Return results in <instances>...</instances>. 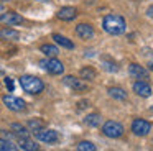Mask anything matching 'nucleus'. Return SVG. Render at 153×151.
<instances>
[{"instance_id":"obj_21","label":"nucleus","mask_w":153,"mask_h":151,"mask_svg":"<svg viewBox=\"0 0 153 151\" xmlns=\"http://www.w3.org/2000/svg\"><path fill=\"white\" fill-rule=\"evenodd\" d=\"M10 128H12V131H13L18 138H20V136H28V133H30V131H28V128H25L22 123H12Z\"/></svg>"},{"instance_id":"obj_14","label":"nucleus","mask_w":153,"mask_h":151,"mask_svg":"<svg viewBox=\"0 0 153 151\" xmlns=\"http://www.w3.org/2000/svg\"><path fill=\"white\" fill-rule=\"evenodd\" d=\"M128 71L132 76H135V77H138V79H148V71H146L143 66H138V64H135V62H132V64L128 66Z\"/></svg>"},{"instance_id":"obj_1","label":"nucleus","mask_w":153,"mask_h":151,"mask_svg":"<svg viewBox=\"0 0 153 151\" xmlns=\"http://www.w3.org/2000/svg\"><path fill=\"white\" fill-rule=\"evenodd\" d=\"M102 26L109 35L112 36H119L125 31L127 25H125V20L122 18L120 15H105L104 16V21Z\"/></svg>"},{"instance_id":"obj_10","label":"nucleus","mask_w":153,"mask_h":151,"mask_svg":"<svg viewBox=\"0 0 153 151\" xmlns=\"http://www.w3.org/2000/svg\"><path fill=\"white\" fill-rule=\"evenodd\" d=\"M56 16L59 20H63V21H73L77 16V10L74 8V7H63V8L58 10Z\"/></svg>"},{"instance_id":"obj_18","label":"nucleus","mask_w":153,"mask_h":151,"mask_svg":"<svg viewBox=\"0 0 153 151\" xmlns=\"http://www.w3.org/2000/svg\"><path fill=\"white\" fill-rule=\"evenodd\" d=\"M40 49H41L43 54L48 56V58H56V56L59 54V49H58V46H54V44H43Z\"/></svg>"},{"instance_id":"obj_15","label":"nucleus","mask_w":153,"mask_h":151,"mask_svg":"<svg viewBox=\"0 0 153 151\" xmlns=\"http://www.w3.org/2000/svg\"><path fill=\"white\" fill-rule=\"evenodd\" d=\"M20 38V33L17 30H12V28H4L0 30V39H7V41H17Z\"/></svg>"},{"instance_id":"obj_8","label":"nucleus","mask_w":153,"mask_h":151,"mask_svg":"<svg viewBox=\"0 0 153 151\" xmlns=\"http://www.w3.org/2000/svg\"><path fill=\"white\" fill-rule=\"evenodd\" d=\"M0 23L8 26H13V25H22L23 23V16L17 12H4L0 15Z\"/></svg>"},{"instance_id":"obj_19","label":"nucleus","mask_w":153,"mask_h":151,"mask_svg":"<svg viewBox=\"0 0 153 151\" xmlns=\"http://www.w3.org/2000/svg\"><path fill=\"white\" fill-rule=\"evenodd\" d=\"M43 128H45V121L40 120V118H31V120L28 121V131L36 133V131L43 130Z\"/></svg>"},{"instance_id":"obj_2","label":"nucleus","mask_w":153,"mask_h":151,"mask_svg":"<svg viewBox=\"0 0 153 151\" xmlns=\"http://www.w3.org/2000/svg\"><path fill=\"white\" fill-rule=\"evenodd\" d=\"M20 85L22 89H23L25 92H28V94H40V92H43L45 89V84L41 79L35 77V76H22L20 77Z\"/></svg>"},{"instance_id":"obj_23","label":"nucleus","mask_w":153,"mask_h":151,"mask_svg":"<svg viewBox=\"0 0 153 151\" xmlns=\"http://www.w3.org/2000/svg\"><path fill=\"white\" fill-rule=\"evenodd\" d=\"M77 151H97L96 144H92L91 141H81L77 143Z\"/></svg>"},{"instance_id":"obj_28","label":"nucleus","mask_w":153,"mask_h":151,"mask_svg":"<svg viewBox=\"0 0 153 151\" xmlns=\"http://www.w3.org/2000/svg\"><path fill=\"white\" fill-rule=\"evenodd\" d=\"M148 16H153V7H150V8H148Z\"/></svg>"},{"instance_id":"obj_9","label":"nucleus","mask_w":153,"mask_h":151,"mask_svg":"<svg viewBox=\"0 0 153 151\" xmlns=\"http://www.w3.org/2000/svg\"><path fill=\"white\" fill-rule=\"evenodd\" d=\"M35 136H36V140L38 141H43V143H48V144H51V143H56L58 141V133L54 130H40V131H36L35 133Z\"/></svg>"},{"instance_id":"obj_30","label":"nucleus","mask_w":153,"mask_h":151,"mask_svg":"<svg viewBox=\"0 0 153 151\" xmlns=\"http://www.w3.org/2000/svg\"><path fill=\"white\" fill-rule=\"evenodd\" d=\"M38 2H50V0H38Z\"/></svg>"},{"instance_id":"obj_25","label":"nucleus","mask_w":153,"mask_h":151,"mask_svg":"<svg viewBox=\"0 0 153 151\" xmlns=\"http://www.w3.org/2000/svg\"><path fill=\"white\" fill-rule=\"evenodd\" d=\"M104 69H105V71H109V72H115L119 67H117L114 62H104Z\"/></svg>"},{"instance_id":"obj_26","label":"nucleus","mask_w":153,"mask_h":151,"mask_svg":"<svg viewBox=\"0 0 153 151\" xmlns=\"http://www.w3.org/2000/svg\"><path fill=\"white\" fill-rule=\"evenodd\" d=\"M5 85H7V87H8V90H13V81H12V79L10 77H7V79H5Z\"/></svg>"},{"instance_id":"obj_13","label":"nucleus","mask_w":153,"mask_h":151,"mask_svg":"<svg viewBox=\"0 0 153 151\" xmlns=\"http://www.w3.org/2000/svg\"><path fill=\"white\" fill-rule=\"evenodd\" d=\"M18 146H20L23 151H38L40 150V146H38L33 140H30L28 136H20L18 138Z\"/></svg>"},{"instance_id":"obj_29","label":"nucleus","mask_w":153,"mask_h":151,"mask_svg":"<svg viewBox=\"0 0 153 151\" xmlns=\"http://www.w3.org/2000/svg\"><path fill=\"white\" fill-rule=\"evenodd\" d=\"M150 69H152V71H153V61L150 62Z\"/></svg>"},{"instance_id":"obj_17","label":"nucleus","mask_w":153,"mask_h":151,"mask_svg":"<svg viewBox=\"0 0 153 151\" xmlns=\"http://www.w3.org/2000/svg\"><path fill=\"white\" fill-rule=\"evenodd\" d=\"M109 95L115 100H125L127 98V92L122 87H110L109 89Z\"/></svg>"},{"instance_id":"obj_3","label":"nucleus","mask_w":153,"mask_h":151,"mask_svg":"<svg viewBox=\"0 0 153 151\" xmlns=\"http://www.w3.org/2000/svg\"><path fill=\"white\" fill-rule=\"evenodd\" d=\"M123 125L122 123H119V121H115V120H109V121H105L104 123V127H102V133L105 135L107 138H120L123 135Z\"/></svg>"},{"instance_id":"obj_24","label":"nucleus","mask_w":153,"mask_h":151,"mask_svg":"<svg viewBox=\"0 0 153 151\" xmlns=\"http://www.w3.org/2000/svg\"><path fill=\"white\" fill-rule=\"evenodd\" d=\"M0 151H17V150L13 148V144H12L10 141L0 138Z\"/></svg>"},{"instance_id":"obj_4","label":"nucleus","mask_w":153,"mask_h":151,"mask_svg":"<svg viewBox=\"0 0 153 151\" xmlns=\"http://www.w3.org/2000/svg\"><path fill=\"white\" fill-rule=\"evenodd\" d=\"M40 66L45 69V71H48L50 74L53 76H59L64 72V66L61 61H58L56 58H48V59H43V61H40Z\"/></svg>"},{"instance_id":"obj_16","label":"nucleus","mask_w":153,"mask_h":151,"mask_svg":"<svg viewBox=\"0 0 153 151\" xmlns=\"http://www.w3.org/2000/svg\"><path fill=\"white\" fill-rule=\"evenodd\" d=\"M53 39L56 41V44L63 46V48H66V49H73V48H74V43L71 41V39H68L66 36L59 35V33H54V35H53Z\"/></svg>"},{"instance_id":"obj_6","label":"nucleus","mask_w":153,"mask_h":151,"mask_svg":"<svg viewBox=\"0 0 153 151\" xmlns=\"http://www.w3.org/2000/svg\"><path fill=\"white\" fill-rule=\"evenodd\" d=\"M132 131L137 136H146V135L152 131V123L143 120V118H137L132 123Z\"/></svg>"},{"instance_id":"obj_12","label":"nucleus","mask_w":153,"mask_h":151,"mask_svg":"<svg viewBox=\"0 0 153 151\" xmlns=\"http://www.w3.org/2000/svg\"><path fill=\"white\" fill-rule=\"evenodd\" d=\"M76 35L82 39H91L94 36V28L89 23H79L76 26Z\"/></svg>"},{"instance_id":"obj_7","label":"nucleus","mask_w":153,"mask_h":151,"mask_svg":"<svg viewBox=\"0 0 153 151\" xmlns=\"http://www.w3.org/2000/svg\"><path fill=\"white\" fill-rule=\"evenodd\" d=\"M63 82L69 89H73L74 92H86L87 89H89V87H87V84L82 81V79H77V77H74V76H64Z\"/></svg>"},{"instance_id":"obj_20","label":"nucleus","mask_w":153,"mask_h":151,"mask_svg":"<svg viewBox=\"0 0 153 151\" xmlns=\"http://www.w3.org/2000/svg\"><path fill=\"white\" fill-rule=\"evenodd\" d=\"M79 74H81V79H86V81H96L97 77V72L92 67H82Z\"/></svg>"},{"instance_id":"obj_22","label":"nucleus","mask_w":153,"mask_h":151,"mask_svg":"<svg viewBox=\"0 0 153 151\" xmlns=\"http://www.w3.org/2000/svg\"><path fill=\"white\" fill-rule=\"evenodd\" d=\"M100 120H102V118H100L99 113H89L84 121H86L89 127H99V125H100Z\"/></svg>"},{"instance_id":"obj_27","label":"nucleus","mask_w":153,"mask_h":151,"mask_svg":"<svg viewBox=\"0 0 153 151\" xmlns=\"http://www.w3.org/2000/svg\"><path fill=\"white\" fill-rule=\"evenodd\" d=\"M87 105H89V104H87V102H86V100H81V102H79V104H77V108H79V110H81V108H86V107H87Z\"/></svg>"},{"instance_id":"obj_5","label":"nucleus","mask_w":153,"mask_h":151,"mask_svg":"<svg viewBox=\"0 0 153 151\" xmlns=\"http://www.w3.org/2000/svg\"><path fill=\"white\" fill-rule=\"evenodd\" d=\"M2 100H4L5 107H7L8 110H12V112H23L25 108H27L25 100L15 97V95H4V98H2Z\"/></svg>"},{"instance_id":"obj_11","label":"nucleus","mask_w":153,"mask_h":151,"mask_svg":"<svg viewBox=\"0 0 153 151\" xmlns=\"http://www.w3.org/2000/svg\"><path fill=\"white\" fill-rule=\"evenodd\" d=\"M133 92L137 95H140V97H150L152 95V87L145 81H137L133 82Z\"/></svg>"}]
</instances>
